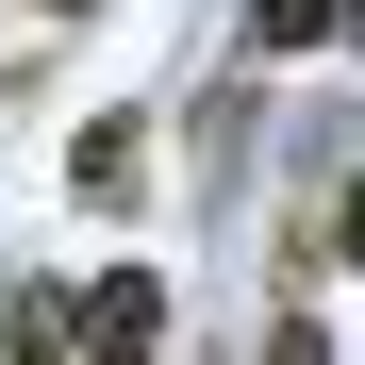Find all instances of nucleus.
Returning a JSON list of instances; mask_svg holds the SVG:
<instances>
[{
	"mask_svg": "<svg viewBox=\"0 0 365 365\" xmlns=\"http://www.w3.org/2000/svg\"><path fill=\"white\" fill-rule=\"evenodd\" d=\"M150 332H166V282L150 266H100L83 282V349H150Z\"/></svg>",
	"mask_w": 365,
	"mask_h": 365,
	"instance_id": "nucleus-2",
	"label": "nucleus"
},
{
	"mask_svg": "<svg viewBox=\"0 0 365 365\" xmlns=\"http://www.w3.org/2000/svg\"><path fill=\"white\" fill-rule=\"evenodd\" d=\"M0 349H34V365L83 349V299H67V282H17V299H0Z\"/></svg>",
	"mask_w": 365,
	"mask_h": 365,
	"instance_id": "nucleus-3",
	"label": "nucleus"
},
{
	"mask_svg": "<svg viewBox=\"0 0 365 365\" xmlns=\"http://www.w3.org/2000/svg\"><path fill=\"white\" fill-rule=\"evenodd\" d=\"M67 200H100V216L150 200V116H83L67 133Z\"/></svg>",
	"mask_w": 365,
	"mask_h": 365,
	"instance_id": "nucleus-1",
	"label": "nucleus"
},
{
	"mask_svg": "<svg viewBox=\"0 0 365 365\" xmlns=\"http://www.w3.org/2000/svg\"><path fill=\"white\" fill-rule=\"evenodd\" d=\"M332 34H349V50H365V0H349V17H332Z\"/></svg>",
	"mask_w": 365,
	"mask_h": 365,
	"instance_id": "nucleus-7",
	"label": "nucleus"
},
{
	"mask_svg": "<svg viewBox=\"0 0 365 365\" xmlns=\"http://www.w3.org/2000/svg\"><path fill=\"white\" fill-rule=\"evenodd\" d=\"M332 17H349V0H250V50H316Z\"/></svg>",
	"mask_w": 365,
	"mask_h": 365,
	"instance_id": "nucleus-4",
	"label": "nucleus"
},
{
	"mask_svg": "<svg viewBox=\"0 0 365 365\" xmlns=\"http://www.w3.org/2000/svg\"><path fill=\"white\" fill-rule=\"evenodd\" d=\"M34 17H100V0H34Z\"/></svg>",
	"mask_w": 365,
	"mask_h": 365,
	"instance_id": "nucleus-6",
	"label": "nucleus"
},
{
	"mask_svg": "<svg viewBox=\"0 0 365 365\" xmlns=\"http://www.w3.org/2000/svg\"><path fill=\"white\" fill-rule=\"evenodd\" d=\"M316 250H332V266H365V182H349V200L316 216Z\"/></svg>",
	"mask_w": 365,
	"mask_h": 365,
	"instance_id": "nucleus-5",
	"label": "nucleus"
}]
</instances>
